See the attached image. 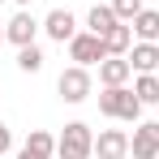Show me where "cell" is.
<instances>
[{"label":"cell","mask_w":159,"mask_h":159,"mask_svg":"<svg viewBox=\"0 0 159 159\" xmlns=\"http://www.w3.org/2000/svg\"><path fill=\"white\" fill-rule=\"evenodd\" d=\"M13 4H17V9H30V0H13Z\"/></svg>","instance_id":"cell-20"},{"label":"cell","mask_w":159,"mask_h":159,"mask_svg":"<svg viewBox=\"0 0 159 159\" xmlns=\"http://www.w3.org/2000/svg\"><path fill=\"white\" fill-rule=\"evenodd\" d=\"M39 22H34V13L30 9H17L9 22H4V39L13 43V48H26V43H34V34H39Z\"/></svg>","instance_id":"cell-6"},{"label":"cell","mask_w":159,"mask_h":159,"mask_svg":"<svg viewBox=\"0 0 159 159\" xmlns=\"http://www.w3.org/2000/svg\"><path fill=\"white\" fill-rule=\"evenodd\" d=\"M129 65H133V73H159V43L138 39L129 48Z\"/></svg>","instance_id":"cell-10"},{"label":"cell","mask_w":159,"mask_h":159,"mask_svg":"<svg viewBox=\"0 0 159 159\" xmlns=\"http://www.w3.org/2000/svg\"><path fill=\"white\" fill-rule=\"evenodd\" d=\"M95 155H99V159H125V155H129V133H125V129L95 133Z\"/></svg>","instance_id":"cell-8"},{"label":"cell","mask_w":159,"mask_h":159,"mask_svg":"<svg viewBox=\"0 0 159 159\" xmlns=\"http://www.w3.org/2000/svg\"><path fill=\"white\" fill-rule=\"evenodd\" d=\"M0 43H4V26H0Z\"/></svg>","instance_id":"cell-21"},{"label":"cell","mask_w":159,"mask_h":159,"mask_svg":"<svg viewBox=\"0 0 159 159\" xmlns=\"http://www.w3.org/2000/svg\"><path fill=\"white\" fill-rule=\"evenodd\" d=\"M129 78H133L129 56H107V60H99V82H103V86H129Z\"/></svg>","instance_id":"cell-9"},{"label":"cell","mask_w":159,"mask_h":159,"mask_svg":"<svg viewBox=\"0 0 159 159\" xmlns=\"http://www.w3.org/2000/svg\"><path fill=\"white\" fill-rule=\"evenodd\" d=\"M133 95L142 99V107L159 103V73H138L133 78Z\"/></svg>","instance_id":"cell-14"},{"label":"cell","mask_w":159,"mask_h":159,"mask_svg":"<svg viewBox=\"0 0 159 159\" xmlns=\"http://www.w3.org/2000/svg\"><path fill=\"white\" fill-rule=\"evenodd\" d=\"M43 34H48L52 43H69V39L78 34V17H73L69 9H52V13L43 17Z\"/></svg>","instance_id":"cell-7"},{"label":"cell","mask_w":159,"mask_h":159,"mask_svg":"<svg viewBox=\"0 0 159 159\" xmlns=\"http://www.w3.org/2000/svg\"><path fill=\"white\" fill-rule=\"evenodd\" d=\"M26 151H34V155H48V159H52V155H56V138H52L48 129H30Z\"/></svg>","instance_id":"cell-16"},{"label":"cell","mask_w":159,"mask_h":159,"mask_svg":"<svg viewBox=\"0 0 159 159\" xmlns=\"http://www.w3.org/2000/svg\"><path fill=\"white\" fill-rule=\"evenodd\" d=\"M9 146H13V129L0 120V155H9Z\"/></svg>","instance_id":"cell-18"},{"label":"cell","mask_w":159,"mask_h":159,"mask_svg":"<svg viewBox=\"0 0 159 159\" xmlns=\"http://www.w3.org/2000/svg\"><path fill=\"white\" fill-rule=\"evenodd\" d=\"M0 4H4V0H0Z\"/></svg>","instance_id":"cell-22"},{"label":"cell","mask_w":159,"mask_h":159,"mask_svg":"<svg viewBox=\"0 0 159 159\" xmlns=\"http://www.w3.org/2000/svg\"><path fill=\"white\" fill-rule=\"evenodd\" d=\"M99 112H103L107 120L138 125V120H142V99L133 95V86H103V95H99Z\"/></svg>","instance_id":"cell-1"},{"label":"cell","mask_w":159,"mask_h":159,"mask_svg":"<svg viewBox=\"0 0 159 159\" xmlns=\"http://www.w3.org/2000/svg\"><path fill=\"white\" fill-rule=\"evenodd\" d=\"M90 90H95V82H90V69H86V65H69V69H60V78H56V95H60L65 103H86Z\"/></svg>","instance_id":"cell-3"},{"label":"cell","mask_w":159,"mask_h":159,"mask_svg":"<svg viewBox=\"0 0 159 159\" xmlns=\"http://www.w3.org/2000/svg\"><path fill=\"white\" fill-rule=\"evenodd\" d=\"M116 22H120V17H116V9H112V4H90V13H86V30H90V34H99V39H103Z\"/></svg>","instance_id":"cell-12"},{"label":"cell","mask_w":159,"mask_h":159,"mask_svg":"<svg viewBox=\"0 0 159 159\" xmlns=\"http://www.w3.org/2000/svg\"><path fill=\"white\" fill-rule=\"evenodd\" d=\"M129 155L133 159H159V120H138L133 125Z\"/></svg>","instance_id":"cell-5"},{"label":"cell","mask_w":159,"mask_h":159,"mask_svg":"<svg viewBox=\"0 0 159 159\" xmlns=\"http://www.w3.org/2000/svg\"><path fill=\"white\" fill-rule=\"evenodd\" d=\"M103 48H107V56H129V48H133V26H129V22H116V26L103 34Z\"/></svg>","instance_id":"cell-11"},{"label":"cell","mask_w":159,"mask_h":159,"mask_svg":"<svg viewBox=\"0 0 159 159\" xmlns=\"http://www.w3.org/2000/svg\"><path fill=\"white\" fill-rule=\"evenodd\" d=\"M17 159H48V155H34V151H26V146H22V155Z\"/></svg>","instance_id":"cell-19"},{"label":"cell","mask_w":159,"mask_h":159,"mask_svg":"<svg viewBox=\"0 0 159 159\" xmlns=\"http://www.w3.org/2000/svg\"><path fill=\"white\" fill-rule=\"evenodd\" d=\"M129 26H133V34H138V39H146V43H159V9H142V13L133 17Z\"/></svg>","instance_id":"cell-13"},{"label":"cell","mask_w":159,"mask_h":159,"mask_svg":"<svg viewBox=\"0 0 159 159\" xmlns=\"http://www.w3.org/2000/svg\"><path fill=\"white\" fill-rule=\"evenodd\" d=\"M112 9H116V17H120V22H133L146 4H142V0H112Z\"/></svg>","instance_id":"cell-17"},{"label":"cell","mask_w":159,"mask_h":159,"mask_svg":"<svg viewBox=\"0 0 159 159\" xmlns=\"http://www.w3.org/2000/svg\"><path fill=\"white\" fill-rule=\"evenodd\" d=\"M69 60L73 65H99V60H107V48H103V39L99 34H90V30H78L73 39H69Z\"/></svg>","instance_id":"cell-4"},{"label":"cell","mask_w":159,"mask_h":159,"mask_svg":"<svg viewBox=\"0 0 159 159\" xmlns=\"http://www.w3.org/2000/svg\"><path fill=\"white\" fill-rule=\"evenodd\" d=\"M95 155V129L86 120H69L56 138V159H90Z\"/></svg>","instance_id":"cell-2"},{"label":"cell","mask_w":159,"mask_h":159,"mask_svg":"<svg viewBox=\"0 0 159 159\" xmlns=\"http://www.w3.org/2000/svg\"><path fill=\"white\" fill-rule=\"evenodd\" d=\"M17 69H22V73H39V69H43V48H39V43L17 48Z\"/></svg>","instance_id":"cell-15"}]
</instances>
